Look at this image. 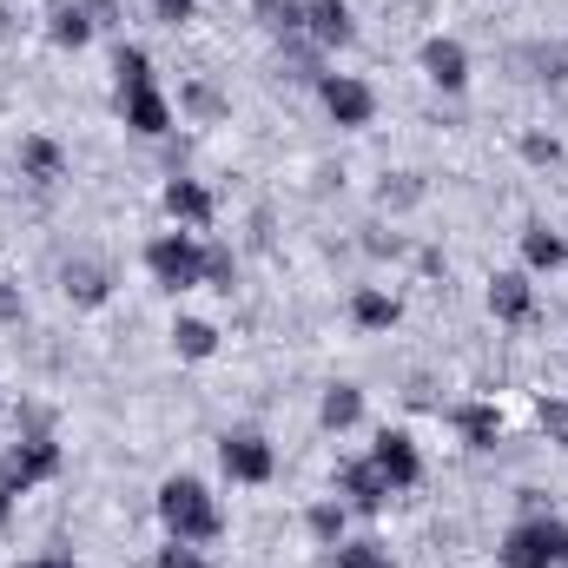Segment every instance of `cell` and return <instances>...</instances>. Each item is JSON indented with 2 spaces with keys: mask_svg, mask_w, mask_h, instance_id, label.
I'll return each mask as SVG.
<instances>
[{
  "mask_svg": "<svg viewBox=\"0 0 568 568\" xmlns=\"http://www.w3.org/2000/svg\"><path fill=\"white\" fill-rule=\"evenodd\" d=\"M87 13H93V27H106L113 20V0H87Z\"/></svg>",
  "mask_w": 568,
  "mask_h": 568,
  "instance_id": "cell-32",
  "label": "cell"
},
{
  "mask_svg": "<svg viewBox=\"0 0 568 568\" xmlns=\"http://www.w3.org/2000/svg\"><path fill=\"white\" fill-rule=\"evenodd\" d=\"M304 33L317 47H351L357 40V20H351L344 0H304Z\"/></svg>",
  "mask_w": 568,
  "mask_h": 568,
  "instance_id": "cell-9",
  "label": "cell"
},
{
  "mask_svg": "<svg viewBox=\"0 0 568 568\" xmlns=\"http://www.w3.org/2000/svg\"><path fill=\"white\" fill-rule=\"evenodd\" d=\"M159 205L179 219V225H205L212 212H219V199H212V185H199V179H165V192H159Z\"/></svg>",
  "mask_w": 568,
  "mask_h": 568,
  "instance_id": "cell-10",
  "label": "cell"
},
{
  "mask_svg": "<svg viewBox=\"0 0 568 568\" xmlns=\"http://www.w3.org/2000/svg\"><path fill=\"white\" fill-rule=\"evenodd\" d=\"M272 33H304V0H252Z\"/></svg>",
  "mask_w": 568,
  "mask_h": 568,
  "instance_id": "cell-23",
  "label": "cell"
},
{
  "mask_svg": "<svg viewBox=\"0 0 568 568\" xmlns=\"http://www.w3.org/2000/svg\"><path fill=\"white\" fill-rule=\"evenodd\" d=\"M93 40V13L87 7H60L53 13V47H87Z\"/></svg>",
  "mask_w": 568,
  "mask_h": 568,
  "instance_id": "cell-21",
  "label": "cell"
},
{
  "mask_svg": "<svg viewBox=\"0 0 568 568\" xmlns=\"http://www.w3.org/2000/svg\"><path fill=\"white\" fill-rule=\"evenodd\" d=\"M351 317H357L364 331H390V324L404 317V304H397L390 291H357V297H351Z\"/></svg>",
  "mask_w": 568,
  "mask_h": 568,
  "instance_id": "cell-18",
  "label": "cell"
},
{
  "mask_svg": "<svg viewBox=\"0 0 568 568\" xmlns=\"http://www.w3.org/2000/svg\"><path fill=\"white\" fill-rule=\"evenodd\" d=\"M417 60H424L429 87H443V93H463V87H469V47H463V40H449V33H429Z\"/></svg>",
  "mask_w": 568,
  "mask_h": 568,
  "instance_id": "cell-7",
  "label": "cell"
},
{
  "mask_svg": "<svg viewBox=\"0 0 568 568\" xmlns=\"http://www.w3.org/2000/svg\"><path fill=\"white\" fill-rule=\"evenodd\" d=\"M317 100L337 126H371V113H377V93L351 73H317Z\"/></svg>",
  "mask_w": 568,
  "mask_h": 568,
  "instance_id": "cell-5",
  "label": "cell"
},
{
  "mask_svg": "<svg viewBox=\"0 0 568 568\" xmlns=\"http://www.w3.org/2000/svg\"><path fill=\"white\" fill-rule=\"evenodd\" d=\"M489 311H496L503 324H523V317L536 311V284H529V272H496V278H489Z\"/></svg>",
  "mask_w": 568,
  "mask_h": 568,
  "instance_id": "cell-12",
  "label": "cell"
},
{
  "mask_svg": "<svg viewBox=\"0 0 568 568\" xmlns=\"http://www.w3.org/2000/svg\"><path fill=\"white\" fill-rule=\"evenodd\" d=\"M47 476H60V443H53L47 429L20 436V443L0 456V489H7V496H27V489H40Z\"/></svg>",
  "mask_w": 568,
  "mask_h": 568,
  "instance_id": "cell-2",
  "label": "cell"
},
{
  "mask_svg": "<svg viewBox=\"0 0 568 568\" xmlns=\"http://www.w3.org/2000/svg\"><path fill=\"white\" fill-rule=\"evenodd\" d=\"M337 568H390V556L377 542H351V549H337Z\"/></svg>",
  "mask_w": 568,
  "mask_h": 568,
  "instance_id": "cell-25",
  "label": "cell"
},
{
  "mask_svg": "<svg viewBox=\"0 0 568 568\" xmlns=\"http://www.w3.org/2000/svg\"><path fill=\"white\" fill-rule=\"evenodd\" d=\"M205 284L232 291V252H225V245H205Z\"/></svg>",
  "mask_w": 568,
  "mask_h": 568,
  "instance_id": "cell-26",
  "label": "cell"
},
{
  "mask_svg": "<svg viewBox=\"0 0 568 568\" xmlns=\"http://www.w3.org/2000/svg\"><path fill=\"white\" fill-rule=\"evenodd\" d=\"M152 568H212V562H205L192 542H172V549H159V562H152Z\"/></svg>",
  "mask_w": 568,
  "mask_h": 568,
  "instance_id": "cell-27",
  "label": "cell"
},
{
  "mask_svg": "<svg viewBox=\"0 0 568 568\" xmlns=\"http://www.w3.org/2000/svg\"><path fill=\"white\" fill-rule=\"evenodd\" d=\"M159 523L172 529V542H212V536L225 529L219 496H212L199 476H172V483H159Z\"/></svg>",
  "mask_w": 568,
  "mask_h": 568,
  "instance_id": "cell-1",
  "label": "cell"
},
{
  "mask_svg": "<svg viewBox=\"0 0 568 568\" xmlns=\"http://www.w3.org/2000/svg\"><path fill=\"white\" fill-rule=\"evenodd\" d=\"M120 113H126V126L145 133V140L172 133V106H165V93H159V87H145V93H120Z\"/></svg>",
  "mask_w": 568,
  "mask_h": 568,
  "instance_id": "cell-13",
  "label": "cell"
},
{
  "mask_svg": "<svg viewBox=\"0 0 568 568\" xmlns=\"http://www.w3.org/2000/svg\"><path fill=\"white\" fill-rule=\"evenodd\" d=\"M20 172L47 192V185H60V179H67V152H60L53 140H27V145H20Z\"/></svg>",
  "mask_w": 568,
  "mask_h": 568,
  "instance_id": "cell-14",
  "label": "cell"
},
{
  "mask_svg": "<svg viewBox=\"0 0 568 568\" xmlns=\"http://www.w3.org/2000/svg\"><path fill=\"white\" fill-rule=\"evenodd\" d=\"M523 159H536V165H556V159H562V145L542 140V133H529V140H523Z\"/></svg>",
  "mask_w": 568,
  "mask_h": 568,
  "instance_id": "cell-28",
  "label": "cell"
},
{
  "mask_svg": "<svg viewBox=\"0 0 568 568\" xmlns=\"http://www.w3.org/2000/svg\"><path fill=\"white\" fill-rule=\"evenodd\" d=\"M145 272L165 291H192V284H205V245L192 232H165V239L145 245Z\"/></svg>",
  "mask_w": 568,
  "mask_h": 568,
  "instance_id": "cell-3",
  "label": "cell"
},
{
  "mask_svg": "<svg viewBox=\"0 0 568 568\" xmlns=\"http://www.w3.org/2000/svg\"><path fill=\"white\" fill-rule=\"evenodd\" d=\"M7 516H13V496H7V489H0V529H7Z\"/></svg>",
  "mask_w": 568,
  "mask_h": 568,
  "instance_id": "cell-33",
  "label": "cell"
},
{
  "mask_svg": "<svg viewBox=\"0 0 568 568\" xmlns=\"http://www.w3.org/2000/svg\"><path fill=\"white\" fill-rule=\"evenodd\" d=\"M562 523H549V516H523L509 536H503V568H562Z\"/></svg>",
  "mask_w": 568,
  "mask_h": 568,
  "instance_id": "cell-4",
  "label": "cell"
},
{
  "mask_svg": "<svg viewBox=\"0 0 568 568\" xmlns=\"http://www.w3.org/2000/svg\"><path fill=\"white\" fill-rule=\"evenodd\" d=\"M172 351L192 357V364H205V357L219 351V331H212L205 317H179V324H172Z\"/></svg>",
  "mask_w": 568,
  "mask_h": 568,
  "instance_id": "cell-19",
  "label": "cell"
},
{
  "mask_svg": "<svg viewBox=\"0 0 568 568\" xmlns=\"http://www.w3.org/2000/svg\"><path fill=\"white\" fill-rule=\"evenodd\" d=\"M20 317H27V297L0 278V324H20Z\"/></svg>",
  "mask_w": 568,
  "mask_h": 568,
  "instance_id": "cell-29",
  "label": "cell"
},
{
  "mask_svg": "<svg viewBox=\"0 0 568 568\" xmlns=\"http://www.w3.org/2000/svg\"><path fill=\"white\" fill-rule=\"evenodd\" d=\"M219 463H225V476H232V483H265V476L278 469L272 443H265V436H252V429L225 436V443H219Z\"/></svg>",
  "mask_w": 568,
  "mask_h": 568,
  "instance_id": "cell-6",
  "label": "cell"
},
{
  "mask_svg": "<svg viewBox=\"0 0 568 568\" xmlns=\"http://www.w3.org/2000/svg\"><path fill=\"white\" fill-rule=\"evenodd\" d=\"M152 13H159L165 27H185V20H192V0H152Z\"/></svg>",
  "mask_w": 568,
  "mask_h": 568,
  "instance_id": "cell-30",
  "label": "cell"
},
{
  "mask_svg": "<svg viewBox=\"0 0 568 568\" xmlns=\"http://www.w3.org/2000/svg\"><path fill=\"white\" fill-rule=\"evenodd\" d=\"M371 463L384 469V483H390V489H410V483L424 476V456H417V443H410L404 429H384V436H377V449H371Z\"/></svg>",
  "mask_w": 568,
  "mask_h": 568,
  "instance_id": "cell-8",
  "label": "cell"
},
{
  "mask_svg": "<svg viewBox=\"0 0 568 568\" xmlns=\"http://www.w3.org/2000/svg\"><path fill=\"white\" fill-rule=\"evenodd\" d=\"M60 284H67V297H80V304H106V272H100V265H67Z\"/></svg>",
  "mask_w": 568,
  "mask_h": 568,
  "instance_id": "cell-20",
  "label": "cell"
},
{
  "mask_svg": "<svg viewBox=\"0 0 568 568\" xmlns=\"http://www.w3.org/2000/svg\"><path fill=\"white\" fill-rule=\"evenodd\" d=\"M357 417H364V390H357V384H331L324 404H317V424L324 429H351Z\"/></svg>",
  "mask_w": 568,
  "mask_h": 568,
  "instance_id": "cell-16",
  "label": "cell"
},
{
  "mask_svg": "<svg viewBox=\"0 0 568 568\" xmlns=\"http://www.w3.org/2000/svg\"><path fill=\"white\" fill-rule=\"evenodd\" d=\"M113 73H120V93H145V87H152V60H145L140 47H120Z\"/></svg>",
  "mask_w": 568,
  "mask_h": 568,
  "instance_id": "cell-22",
  "label": "cell"
},
{
  "mask_svg": "<svg viewBox=\"0 0 568 568\" xmlns=\"http://www.w3.org/2000/svg\"><path fill=\"white\" fill-rule=\"evenodd\" d=\"M20 568H80L73 556H33V562H20Z\"/></svg>",
  "mask_w": 568,
  "mask_h": 568,
  "instance_id": "cell-31",
  "label": "cell"
},
{
  "mask_svg": "<svg viewBox=\"0 0 568 568\" xmlns=\"http://www.w3.org/2000/svg\"><path fill=\"white\" fill-rule=\"evenodd\" d=\"M311 536H317V542H337V536H344V509H337V503H317V509H311Z\"/></svg>",
  "mask_w": 568,
  "mask_h": 568,
  "instance_id": "cell-24",
  "label": "cell"
},
{
  "mask_svg": "<svg viewBox=\"0 0 568 568\" xmlns=\"http://www.w3.org/2000/svg\"><path fill=\"white\" fill-rule=\"evenodd\" d=\"M337 489L351 496V509H364V516H377L384 503H390V483H384V469L364 456V463H344V476H337Z\"/></svg>",
  "mask_w": 568,
  "mask_h": 568,
  "instance_id": "cell-11",
  "label": "cell"
},
{
  "mask_svg": "<svg viewBox=\"0 0 568 568\" xmlns=\"http://www.w3.org/2000/svg\"><path fill=\"white\" fill-rule=\"evenodd\" d=\"M562 568H568V536H562Z\"/></svg>",
  "mask_w": 568,
  "mask_h": 568,
  "instance_id": "cell-34",
  "label": "cell"
},
{
  "mask_svg": "<svg viewBox=\"0 0 568 568\" xmlns=\"http://www.w3.org/2000/svg\"><path fill=\"white\" fill-rule=\"evenodd\" d=\"M456 429H463L469 449H496V436H503V410H496V404H463V410H456Z\"/></svg>",
  "mask_w": 568,
  "mask_h": 568,
  "instance_id": "cell-15",
  "label": "cell"
},
{
  "mask_svg": "<svg viewBox=\"0 0 568 568\" xmlns=\"http://www.w3.org/2000/svg\"><path fill=\"white\" fill-rule=\"evenodd\" d=\"M523 265H529V272H556V265H568V245L549 225H529V232H523Z\"/></svg>",
  "mask_w": 568,
  "mask_h": 568,
  "instance_id": "cell-17",
  "label": "cell"
}]
</instances>
